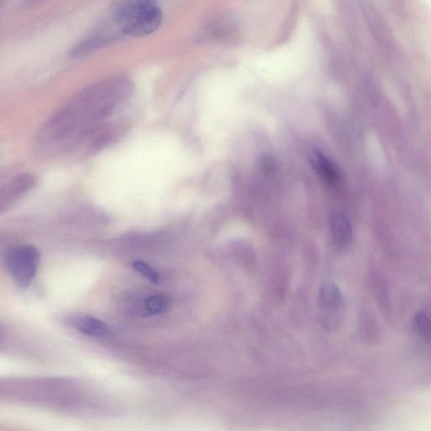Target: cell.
Masks as SVG:
<instances>
[{"label": "cell", "instance_id": "7c38bea8", "mask_svg": "<svg viewBox=\"0 0 431 431\" xmlns=\"http://www.w3.org/2000/svg\"><path fill=\"white\" fill-rule=\"evenodd\" d=\"M134 270L139 272L140 274L144 276L153 284H158L160 282V276L158 272L150 266L149 264L144 262H135L133 265Z\"/></svg>", "mask_w": 431, "mask_h": 431}, {"label": "cell", "instance_id": "5b68a950", "mask_svg": "<svg viewBox=\"0 0 431 431\" xmlns=\"http://www.w3.org/2000/svg\"><path fill=\"white\" fill-rule=\"evenodd\" d=\"M115 32L109 31L107 27L105 30L100 31L96 34L88 36L79 43H77L70 52V58L73 59H80L85 58L93 52L98 51L112 40L116 38Z\"/></svg>", "mask_w": 431, "mask_h": 431}, {"label": "cell", "instance_id": "8fae6325", "mask_svg": "<svg viewBox=\"0 0 431 431\" xmlns=\"http://www.w3.org/2000/svg\"><path fill=\"white\" fill-rule=\"evenodd\" d=\"M414 327H416V331L421 336V338L429 342L430 322L428 316L422 312H417L416 317H414Z\"/></svg>", "mask_w": 431, "mask_h": 431}, {"label": "cell", "instance_id": "3957f363", "mask_svg": "<svg viewBox=\"0 0 431 431\" xmlns=\"http://www.w3.org/2000/svg\"><path fill=\"white\" fill-rule=\"evenodd\" d=\"M40 254L36 248L19 245L11 248L6 255V263L12 278L20 287L30 286L38 273Z\"/></svg>", "mask_w": 431, "mask_h": 431}, {"label": "cell", "instance_id": "8992f818", "mask_svg": "<svg viewBox=\"0 0 431 431\" xmlns=\"http://www.w3.org/2000/svg\"><path fill=\"white\" fill-rule=\"evenodd\" d=\"M69 324L80 333L92 337H107L111 335L108 325L95 317L77 315L69 319Z\"/></svg>", "mask_w": 431, "mask_h": 431}, {"label": "cell", "instance_id": "52a82bcc", "mask_svg": "<svg viewBox=\"0 0 431 431\" xmlns=\"http://www.w3.org/2000/svg\"><path fill=\"white\" fill-rule=\"evenodd\" d=\"M343 303L342 294L336 285L331 282L322 285L319 291V305L325 315L331 316L342 310Z\"/></svg>", "mask_w": 431, "mask_h": 431}, {"label": "cell", "instance_id": "ba28073f", "mask_svg": "<svg viewBox=\"0 0 431 431\" xmlns=\"http://www.w3.org/2000/svg\"><path fill=\"white\" fill-rule=\"evenodd\" d=\"M329 226L336 246L341 249L348 246L352 239V227L347 216L341 211L333 213Z\"/></svg>", "mask_w": 431, "mask_h": 431}, {"label": "cell", "instance_id": "4fadbf2b", "mask_svg": "<svg viewBox=\"0 0 431 431\" xmlns=\"http://www.w3.org/2000/svg\"><path fill=\"white\" fill-rule=\"evenodd\" d=\"M3 1H6V0H0V6H1V3H2Z\"/></svg>", "mask_w": 431, "mask_h": 431}, {"label": "cell", "instance_id": "9c48e42d", "mask_svg": "<svg viewBox=\"0 0 431 431\" xmlns=\"http://www.w3.org/2000/svg\"><path fill=\"white\" fill-rule=\"evenodd\" d=\"M309 161H310L312 169L319 174V176L327 184L333 185L340 180V176L338 169L322 152L319 151V150L312 151L310 156H309Z\"/></svg>", "mask_w": 431, "mask_h": 431}, {"label": "cell", "instance_id": "7a4b0ae2", "mask_svg": "<svg viewBox=\"0 0 431 431\" xmlns=\"http://www.w3.org/2000/svg\"><path fill=\"white\" fill-rule=\"evenodd\" d=\"M111 22L121 34L144 38L160 28L162 12L158 0H114Z\"/></svg>", "mask_w": 431, "mask_h": 431}, {"label": "cell", "instance_id": "6da1fadb", "mask_svg": "<svg viewBox=\"0 0 431 431\" xmlns=\"http://www.w3.org/2000/svg\"><path fill=\"white\" fill-rule=\"evenodd\" d=\"M129 80L116 78L84 89L56 112L40 129L39 142L50 150L68 149L91 133L128 98Z\"/></svg>", "mask_w": 431, "mask_h": 431}, {"label": "cell", "instance_id": "277c9868", "mask_svg": "<svg viewBox=\"0 0 431 431\" xmlns=\"http://www.w3.org/2000/svg\"><path fill=\"white\" fill-rule=\"evenodd\" d=\"M36 179L31 174H20L0 187V214L5 213L33 189Z\"/></svg>", "mask_w": 431, "mask_h": 431}, {"label": "cell", "instance_id": "30bf717a", "mask_svg": "<svg viewBox=\"0 0 431 431\" xmlns=\"http://www.w3.org/2000/svg\"><path fill=\"white\" fill-rule=\"evenodd\" d=\"M169 308V300L165 295L156 294L145 300L144 312L145 316H156L164 314Z\"/></svg>", "mask_w": 431, "mask_h": 431}]
</instances>
